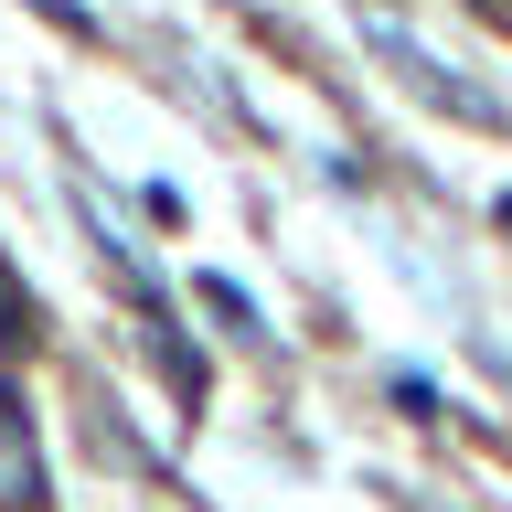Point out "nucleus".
<instances>
[{
    "instance_id": "f257e3e1",
    "label": "nucleus",
    "mask_w": 512,
    "mask_h": 512,
    "mask_svg": "<svg viewBox=\"0 0 512 512\" xmlns=\"http://www.w3.org/2000/svg\"><path fill=\"white\" fill-rule=\"evenodd\" d=\"M502 224H512V192H502Z\"/></svg>"
}]
</instances>
